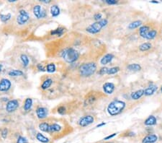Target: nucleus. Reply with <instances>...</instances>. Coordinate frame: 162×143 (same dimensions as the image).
Returning a JSON list of instances; mask_svg holds the SVG:
<instances>
[{
	"instance_id": "nucleus-1",
	"label": "nucleus",
	"mask_w": 162,
	"mask_h": 143,
	"mask_svg": "<svg viewBox=\"0 0 162 143\" xmlns=\"http://www.w3.org/2000/svg\"><path fill=\"white\" fill-rule=\"evenodd\" d=\"M125 108V103L119 100H115L111 102L108 106V112L110 116L120 114Z\"/></svg>"
},
{
	"instance_id": "nucleus-2",
	"label": "nucleus",
	"mask_w": 162,
	"mask_h": 143,
	"mask_svg": "<svg viewBox=\"0 0 162 143\" xmlns=\"http://www.w3.org/2000/svg\"><path fill=\"white\" fill-rule=\"evenodd\" d=\"M61 57L67 63H74L79 57V53L72 48H67L61 52Z\"/></svg>"
},
{
	"instance_id": "nucleus-3",
	"label": "nucleus",
	"mask_w": 162,
	"mask_h": 143,
	"mask_svg": "<svg viewBox=\"0 0 162 143\" xmlns=\"http://www.w3.org/2000/svg\"><path fill=\"white\" fill-rule=\"evenodd\" d=\"M97 70V65L95 63L89 62L83 64L79 67V72L81 76L89 77L92 75Z\"/></svg>"
},
{
	"instance_id": "nucleus-4",
	"label": "nucleus",
	"mask_w": 162,
	"mask_h": 143,
	"mask_svg": "<svg viewBox=\"0 0 162 143\" xmlns=\"http://www.w3.org/2000/svg\"><path fill=\"white\" fill-rule=\"evenodd\" d=\"M108 20L102 19L101 20L97 21V22L91 24L89 26H88L86 30L88 33H91V34H96V33H98L99 32H100V30L108 25Z\"/></svg>"
},
{
	"instance_id": "nucleus-5",
	"label": "nucleus",
	"mask_w": 162,
	"mask_h": 143,
	"mask_svg": "<svg viewBox=\"0 0 162 143\" xmlns=\"http://www.w3.org/2000/svg\"><path fill=\"white\" fill-rule=\"evenodd\" d=\"M139 35L147 40H152L157 36V31L154 29H151L149 26H143L139 28Z\"/></svg>"
},
{
	"instance_id": "nucleus-6",
	"label": "nucleus",
	"mask_w": 162,
	"mask_h": 143,
	"mask_svg": "<svg viewBox=\"0 0 162 143\" xmlns=\"http://www.w3.org/2000/svg\"><path fill=\"white\" fill-rule=\"evenodd\" d=\"M30 19V15L28 12L24 9H21L19 12V15L17 18V22L19 25L22 26L24 24L26 23Z\"/></svg>"
},
{
	"instance_id": "nucleus-7",
	"label": "nucleus",
	"mask_w": 162,
	"mask_h": 143,
	"mask_svg": "<svg viewBox=\"0 0 162 143\" xmlns=\"http://www.w3.org/2000/svg\"><path fill=\"white\" fill-rule=\"evenodd\" d=\"M94 121V119L91 115H87L81 117L79 121V125L81 127H85L92 124Z\"/></svg>"
},
{
	"instance_id": "nucleus-8",
	"label": "nucleus",
	"mask_w": 162,
	"mask_h": 143,
	"mask_svg": "<svg viewBox=\"0 0 162 143\" xmlns=\"http://www.w3.org/2000/svg\"><path fill=\"white\" fill-rule=\"evenodd\" d=\"M33 14L37 19H41V18H46L47 13L46 9H42L40 5H36L33 7Z\"/></svg>"
},
{
	"instance_id": "nucleus-9",
	"label": "nucleus",
	"mask_w": 162,
	"mask_h": 143,
	"mask_svg": "<svg viewBox=\"0 0 162 143\" xmlns=\"http://www.w3.org/2000/svg\"><path fill=\"white\" fill-rule=\"evenodd\" d=\"M19 107V102L17 100H11L7 102L6 105V111L8 113H12L16 111Z\"/></svg>"
},
{
	"instance_id": "nucleus-10",
	"label": "nucleus",
	"mask_w": 162,
	"mask_h": 143,
	"mask_svg": "<svg viewBox=\"0 0 162 143\" xmlns=\"http://www.w3.org/2000/svg\"><path fill=\"white\" fill-rule=\"evenodd\" d=\"M10 80L7 78H3L0 80V92H7L11 88Z\"/></svg>"
},
{
	"instance_id": "nucleus-11",
	"label": "nucleus",
	"mask_w": 162,
	"mask_h": 143,
	"mask_svg": "<svg viewBox=\"0 0 162 143\" xmlns=\"http://www.w3.org/2000/svg\"><path fill=\"white\" fill-rule=\"evenodd\" d=\"M36 115L40 119H46L48 116V110L44 107H38L36 109Z\"/></svg>"
},
{
	"instance_id": "nucleus-12",
	"label": "nucleus",
	"mask_w": 162,
	"mask_h": 143,
	"mask_svg": "<svg viewBox=\"0 0 162 143\" xmlns=\"http://www.w3.org/2000/svg\"><path fill=\"white\" fill-rule=\"evenodd\" d=\"M158 136L154 134H151L146 136L142 140V143H155L158 141Z\"/></svg>"
},
{
	"instance_id": "nucleus-13",
	"label": "nucleus",
	"mask_w": 162,
	"mask_h": 143,
	"mask_svg": "<svg viewBox=\"0 0 162 143\" xmlns=\"http://www.w3.org/2000/svg\"><path fill=\"white\" fill-rule=\"evenodd\" d=\"M115 85L112 82H106L103 85L104 92L106 94H112L115 90Z\"/></svg>"
},
{
	"instance_id": "nucleus-14",
	"label": "nucleus",
	"mask_w": 162,
	"mask_h": 143,
	"mask_svg": "<svg viewBox=\"0 0 162 143\" xmlns=\"http://www.w3.org/2000/svg\"><path fill=\"white\" fill-rule=\"evenodd\" d=\"M157 90V85L152 84V85H150L149 87H147L146 88V90H144V95H146V96H150V95H153Z\"/></svg>"
},
{
	"instance_id": "nucleus-15",
	"label": "nucleus",
	"mask_w": 162,
	"mask_h": 143,
	"mask_svg": "<svg viewBox=\"0 0 162 143\" xmlns=\"http://www.w3.org/2000/svg\"><path fill=\"white\" fill-rule=\"evenodd\" d=\"M143 95H144V90L140 89L138 90H136L135 91V92H132L131 95H130V97H131V98L133 99V100L136 101L140 99Z\"/></svg>"
},
{
	"instance_id": "nucleus-16",
	"label": "nucleus",
	"mask_w": 162,
	"mask_h": 143,
	"mask_svg": "<svg viewBox=\"0 0 162 143\" xmlns=\"http://www.w3.org/2000/svg\"><path fill=\"white\" fill-rule=\"evenodd\" d=\"M114 58V55L112 54H108L104 56L100 60V63L102 65H106V64H109L110 62H111L112 59Z\"/></svg>"
},
{
	"instance_id": "nucleus-17",
	"label": "nucleus",
	"mask_w": 162,
	"mask_h": 143,
	"mask_svg": "<svg viewBox=\"0 0 162 143\" xmlns=\"http://www.w3.org/2000/svg\"><path fill=\"white\" fill-rule=\"evenodd\" d=\"M156 122H157V120H156V118L154 116H149L147 119L145 120L144 124L146 126H153L156 125Z\"/></svg>"
},
{
	"instance_id": "nucleus-18",
	"label": "nucleus",
	"mask_w": 162,
	"mask_h": 143,
	"mask_svg": "<svg viewBox=\"0 0 162 143\" xmlns=\"http://www.w3.org/2000/svg\"><path fill=\"white\" fill-rule=\"evenodd\" d=\"M61 130V127L58 124H50L49 126V130H48V133H54V132H58Z\"/></svg>"
},
{
	"instance_id": "nucleus-19",
	"label": "nucleus",
	"mask_w": 162,
	"mask_h": 143,
	"mask_svg": "<svg viewBox=\"0 0 162 143\" xmlns=\"http://www.w3.org/2000/svg\"><path fill=\"white\" fill-rule=\"evenodd\" d=\"M50 13H51L52 16L54 17V18L58 16L59 14H60V8L56 5H52L51 7H50Z\"/></svg>"
},
{
	"instance_id": "nucleus-20",
	"label": "nucleus",
	"mask_w": 162,
	"mask_h": 143,
	"mask_svg": "<svg viewBox=\"0 0 162 143\" xmlns=\"http://www.w3.org/2000/svg\"><path fill=\"white\" fill-rule=\"evenodd\" d=\"M32 106V100L30 98H26L25 101V103H24V110L25 111H28L31 109Z\"/></svg>"
},
{
	"instance_id": "nucleus-21",
	"label": "nucleus",
	"mask_w": 162,
	"mask_h": 143,
	"mask_svg": "<svg viewBox=\"0 0 162 143\" xmlns=\"http://www.w3.org/2000/svg\"><path fill=\"white\" fill-rule=\"evenodd\" d=\"M141 25H142L141 21L136 20V21H134V22H131V23H130L129 25H128V29H130V30H134V29H136V28H137L141 26Z\"/></svg>"
},
{
	"instance_id": "nucleus-22",
	"label": "nucleus",
	"mask_w": 162,
	"mask_h": 143,
	"mask_svg": "<svg viewBox=\"0 0 162 143\" xmlns=\"http://www.w3.org/2000/svg\"><path fill=\"white\" fill-rule=\"evenodd\" d=\"M152 47V44L149 42H146V43H142L141 45L139 46V50L141 51H146L148 50L151 49Z\"/></svg>"
},
{
	"instance_id": "nucleus-23",
	"label": "nucleus",
	"mask_w": 162,
	"mask_h": 143,
	"mask_svg": "<svg viewBox=\"0 0 162 143\" xmlns=\"http://www.w3.org/2000/svg\"><path fill=\"white\" fill-rule=\"evenodd\" d=\"M36 139L42 143H48L49 142H50L49 139L48 138V137H45L41 133H38V134H36Z\"/></svg>"
},
{
	"instance_id": "nucleus-24",
	"label": "nucleus",
	"mask_w": 162,
	"mask_h": 143,
	"mask_svg": "<svg viewBox=\"0 0 162 143\" xmlns=\"http://www.w3.org/2000/svg\"><path fill=\"white\" fill-rule=\"evenodd\" d=\"M24 75L23 72L19 69H12L9 72V75L11 77H19Z\"/></svg>"
},
{
	"instance_id": "nucleus-25",
	"label": "nucleus",
	"mask_w": 162,
	"mask_h": 143,
	"mask_svg": "<svg viewBox=\"0 0 162 143\" xmlns=\"http://www.w3.org/2000/svg\"><path fill=\"white\" fill-rule=\"evenodd\" d=\"M52 83H53V80H52V79H50V78H48V79H46V80L43 82V84L41 85V88L43 90L48 89V88H49L50 86H51Z\"/></svg>"
},
{
	"instance_id": "nucleus-26",
	"label": "nucleus",
	"mask_w": 162,
	"mask_h": 143,
	"mask_svg": "<svg viewBox=\"0 0 162 143\" xmlns=\"http://www.w3.org/2000/svg\"><path fill=\"white\" fill-rule=\"evenodd\" d=\"M127 68H128L130 71H134V72H138L141 69V67H140V64H129Z\"/></svg>"
},
{
	"instance_id": "nucleus-27",
	"label": "nucleus",
	"mask_w": 162,
	"mask_h": 143,
	"mask_svg": "<svg viewBox=\"0 0 162 143\" xmlns=\"http://www.w3.org/2000/svg\"><path fill=\"white\" fill-rule=\"evenodd\" d=\"M96 100H97V97H96L94 95H93V94H91V95H89L87 98L86 99L84 103H85L86 106H87V105L91 104V103H94Z\"/></svg>"
},
{
	"instance_id": "nucleus-28",
	"label": "nucleus",
	"mask_w": 162,
	"mask_h": 143,
	"mask_svg": "<svg viewBox=\"0 0 162 143\" xmlns=\"http://www.w3.org/2000/svg\"><path fill=\"white\" fill-rule=\"evenodd\" d=\"M65 32V29L63 28H58L56 29V30H53L50 32V34L52 36H60L63 34V33Z\"/></svg>"
},
{
	"instance_id": "nucleus-29",
	"label": "nucleus",
	"mask_w": 162,
	"mask_h": 143,
	"mask_svg": "<svg viewBox=\"0 0 162 143\" xmlns=\"http://www.w3.org/2000/svg\"><path fill=\"white\" fill-rule=\"evenodd\" d=\"M49 126H50V124H48L47 122H43V123H40V124H39L38 127L42 132H44L48 133Z\"/></svg>"
},
{
	"instance_id": "nucleus-30",
	"label": "nucleus",
	"mask_w": 162,
	"mask_h": 143,
	"mask_svg": "<svg viewBox=\"0 0 162 143\" xmlns=\"http://www.w3.org/2000/svg\"><path fill=\"white\" fill-rule=\"evenodd\" d=\"M20 59H21V61H22V64H23L24 67H28V64H29V62H30L29 58H28V56L25 55V54H22V55L20 56Z\"/></svg>"
},
{
	"instance_id": "nucleus-31",
	"label": "nucleus",
	"mask_w": 162,
	"mask_h": 143,
	"mask_svg": "<svg viewBox=\"0 0 162 143\" xmlns=\"http://www.w3.org/2000/svg\"><path fill=\"white\" fill-rule=\"evenodd\" d=\"M11 15L10 13H8L7 15H4V14H0V20H2V22H7V21H9L10 20Z\"/></svg>"
},
{
	"instance_id": "nucleus-32",
	"label": "nucleus",
	"mask_w": 162,
	"mask_h": 143,
	"mask_svg": "<svg viewBox=\"0 0 162 143\" xmlns=\"http://www.w3.org/2000/svg\"><path fill=\"white\" fill-rule=\"evenodd\" d=\"M46 71L49 73H53L56 71V65H55L53 63H50V64H48L46 67Z\"/></svg>"
},
{
	"instance_id": "nucleus-33",
	"label": "nucleus",
	"mask_w": 162,
	"mask_h": 143,
	"mask_svg": "<svg viewBox=\"0 0 162 143\" xmlns=\"http://www.w3.org/2000/svg\"><path fill=\"white\" fill-rule=\"evenodd\" d=\"M120 71V68L118 67H113L108 69V75H115Z\"/></svg>"
},
{
	"instance_id": "nucleus-34",
	"label": "nucleus",
	"mask_w": 162,
	"mask_h": 143,
	"mask_svg": "<svg viewBox=\"0 0 162 143\" xmlns=\"http://www.w3.org/2000/svg\"><path fill=\"white\" fill-rule=\"evenodd\" d=\"M17 143H28V141L25 137L19 136L17 138Z\"/></svg>"
},
{
	"instance_id": "nucleus-35",
	"label": "nucleus",
	"mask_w": 162,
	"mask_h": 143,
	"mask_svg": "<svg viewBox=\"0 0 162 143\" xmlns=\"http://www.w3.org/2000/svg\"><path fill=\"white\" fill-rule=\"evenodd\" d=\"M108 67H102V68L100 69V70L99 71V74L100 75H104L105 74H108Z\"/></svg>"
},
{
	"instance_id": "nucleus-36",
	"label": "nucleus",
	"mask_w": 162,
	"mask_h": 143,
	"mask_svg": "<svg viewBox=\"0 0 162 143\" xmlns=\"http://www.w3.org/2000/svg\"><path fill=\"white\" fill-rule=\"evenodd\" d=\"M7 134H8L7 129H4V130L2 131V133H1V135H2V138H3V139H6L7 137Z\"/></svg>"
},
{
	"instance_id": "nucleus-37",
	"label": "nucleus",
	"mask_w": 162,
	"mask_h": 143,
	"mask_svg": "<svg viewBox=\"0 0 162 143\" xmlns=\"http://www.w3.org/2000/svg\"><path fill=\"white\" fill-rule=\"evenodd\" d=\"M66 112V108L64 106H60L58 109V113L60 114H64V113Z\"/></svg>"
},
{
	"instance_id": "nucleus-38",
	"label": "nucleus",
	"mask_w": 162,
	"mask_h": 143,
	"mask_svg": "<svg viewBox=\"0 0 162 143\" xmlns=\"http://www.w3.org/2000/svg\"><path fill=\"white\" fill-rule=\"evenodd\" d=\"M101 18H102V15H101L100 13L95 14V15H94V19L95 20L96 22L101 20H102Z\"/></svg>"
},
{
	"instance_id": "nucleus-39",
	"label": "nucleus",
	"mask_w": 162,
	"mask_h": 143,
	"mask_svg": "<svg viewBox=\"0 0 162 143\" xmlns=\"http://www.w3.org/2000/svg\"><path fill=\"white\" fill-rule=\"evenodd\" d=\"M105 2L110 5H116L118 3V1H116V0H105Z\"/></svg>"
},
{
	"instance_id": "nucleus-40",
	"label": "nucleus",
	"mask_w": 162,
	"mask_h": 143,
	"mask_svg": "<svg viewBox=\"0 0 162 143\" xmlns=\"http://www.w3.org/2000/svg\"><path fill=\"white\" fill-rule=\"evenodd\" d=\"M117 134H118V133H113V134H110V135L107 136L106 137H105V138H104V140H111V139H112L113 137H115V136L117 135Z\"/></svg>"
},
{
	"instance_id": "nucleus-41",
	"label": "nucleus",
	"mask_w": 162,
	"mask_h": 143,
	"mask_svg": "<svg viewBox=\"0 0 162 143\" xmlns=\"http://www.w3.org/2000/svg\"><path fill=\"white\" fill-rule=\"evenodd\" d=\"M37 67H38V69L40 70V71H42V72H44L45 71V68H44V67H43V66L42 65V64H38Z\"/></svg>"
},
{
	"instance_id": "nucleus-42",
	"label": "nucleus",
	"mask_w": 162,
	"mask_h": 143,
	"mask_svg": "<svg viewBox=\"0 0 162 143\" xmlns=\"http://www.w3.org/2000/svg\"><path fill=\"white\" fill-rule=\"evenodd\" d=\"M105 124H106V123H105V122L100 123V124H97V127H102V126H105Z\"/></svg>"
},
{
	"instance_id": "nucleus-43",
	"label": "nucleus",
	"mask_w": 162,
	"mask_h": 143,
	"mask_svg": "<svg viewBox=\"0 0 162 143\" xmlns=\"http://www.w3.org/2000/svg\"><path fill=\"white\" fill-rule=\"evenodd\" d=\"M40 2H43V3L48 4V3H50V0H40Z\"/></svg>"
},
{
	"instance_id": "nucleus-44",
	"label": "nucleus",
	"mask_w": 162,
	"mask_h": 143,
	"mask_svg": "<svg viewBox=\"0 0 162 143\" xmlns=\"http://www.w3.org/2000/svg\"><path fill=\"white\" fill-rule=\"evenodd\" d=\"M8 2H16V0H8Z\"/></svg>"
},
{
	"instance_id": "nucleus-45",
	"label": "nucleus",
	"mask_w": 162,
	"mask_h": 143,
	"mask_svg": "<svg viewBox=\"0 0 162 143\" xmlns=\"http://www.w3.org/2000/svg\"><path fill=\"white\" fill-rule=\"evenodd\" d=\"M151 3H154V4L159 3V2H153V1H151Z\"/></svg>"
},
{
	"instance_id": "nucleus-46",
	"label": "nucleus",
	"mask_w": 162,
	"mask_h": 143,
	"mask_svg": "<svg viewBox=\"0 0 162 143\" xmlns=\"http://www.w3.org/2000/svg\"><path fill=\"white\" fill-rule=\"evenodd\" d=\"M2 64H0V72H2Z\"/></svg>"
},
{
	"instance_id": "nucleus-47",
	"label": "nucleus",
	"mask_w": 162,
	"mask_h": 143,
	"mask_svg": "<svg viewBox=\"0 0 162 143\" xmlns=\"http://www.w3.org/2000/svg\"><path fill=\"white\" fill-rule=\"evenodd\" d=\"M161 92H162V86L161 87Z\"/></svg>"
},
{
	"instance_id": "nucleus-48",
	"label": "nucleus",
	"mask_w": 162,
	"mask_h": 143,
	"mask_svg": "<svg viewBox=\"0 0 162 143\" xmlns=\"http://www.w3.org/2000/svg\"><path fill=\"white\" fill-rule=\"evenodd\" d=\"M106 143H112V142H106Z\"/></svg>"
},
{
	"instance_id": "nucleus-49",
	"label": "nucleus",
	"mask_w": 162,
	"mask_h": 143,
	"mask_svg": "<svg viewBox=\"0 0 162 143\" xmlns=\"http://www.w3.org/2000/svg\"><path fill=\"white\" fill-rule=\"evenodd\" d=\"M64 143H66V142H64Z\"/></svg>"
}]
</instances>
